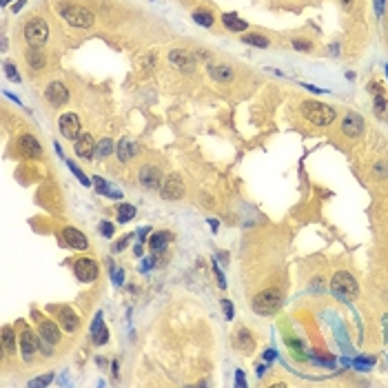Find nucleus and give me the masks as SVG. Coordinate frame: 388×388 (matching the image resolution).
I'll use <instances>...</instances> for the list:
<instances>
[{
  "mask_svg": "<svg viewBox=\"0 0 388 388\" xmlns=\"http://www.w3.org/2000/svg\"><path fill=\"white\" fill-rule=\"evenodd\" d=\"M331 291H333V295H335L337 299H342V302H351V299L357 297L359 286H357L355 277H353L351 273L339 271L331 279Z\"/></svg>",
  "mask_w": 388,
  "mask_h": 388,
  "instance_id": "f257e3e1",
  "label": "nucleus"
},
{
  "mask_svg": "<svg viewBox=\"0 0 388 388\" xmlns=\"http://www.w3.org/2000/svg\"><path fill=\"white\" fill-rule=\"evenodd\" d=\"M60 16H62L64 23H69L71 27H80V29H87V27L93 25V13L87 9V7H80V5H67L62 3L58 7Z\"/></svg>",
  "mask_w": 388,
  "mask_h": 388,
  "instance_id": "f03ea898",
  "label": "nucleus"
},
{
  "mask_svg": "<svg viewBox=\"0 0 388 388\" xmlns=\"http://www.w3.org/2000/svg\"><path fill=\"white\" fill-rule=\"evenodd\" d=\"M282 306V293L277 289H266L253 297V311L257 315H273Z\"/></svg>",
  "mask_w": 388,
  "mask_h": 388,
  "instance_id": "7ed1b4c3",
  "label": "nucleus"
},
{
  "mask_svg": "<svg viewBox=\"0 0 388 388\" xmlns=\"http://www.w3.org/2000/svg\"><path fill=\"white\" fill-rule=\"evenodd\" d=\"M302 113L309 122L317 124V126H326L335 120V109L329 104H322V102H304Z\"/></svg>",
  "mask_w": 388,
  "mask_h": 388,
  "instance_id": "20e7f679",
  "label": "nucleus"
},
{
  "mask_svg": "<svg viewBox=\"0 0 388 388\" xmlns=\"http://www.w3.org/2000/svg\"><path fill=\"white\" fill-rule=\"evenodd\" d=\"M49 38V27L42 18H31L25 25V40L29 42V47H42Z\"/></svg>",
  "mask_w": 388,
  "mask_h": 388,
  "instance_id": "39448f33",
  "label": "nucleus"
},
{
  "mask_svg": "<svg viewBox=\"0 0 388 388\" xmlns=\"http://www.w3.org/2000/svg\"><path fill=\"white\" fill-rule=\"evenodd\" d=\"M73 273H76V277L80 282H93V279L98 277V264L89 257H82L73 264Z\"/></svg>",
  "mask_w": 388,
  "mask_h": 388,
  "instance_id": "423d86ee",
  "label": "nucleus"
},
{
  "mask_svg": "<svg viewBox=\"0 0 388 388\" xmlns=\"http://www.w3.org/2000/svg\"><path fill=\"white\" fill-rule=\"evenodd\" d=\"M184 196V182L180 176H169L164 178V184H162V198L164 200H180Z\"/></svg>",
  "mask_w": 388,
  "mask_h": 388,
  "instance_id": "0eeeda50",
  "label": "nucleus"
},
{
  "mask_svg": "<svg viewBox=\"0 0 388 388\" xmlns=\"http://www.w3.org/2000/svg\"><path fill=\"white\" fill-rule=\"evenodd\" d=\"M60 133L67 138V140H78L80 138V120L76 113H64L60 118Z\"/></svg>",
  "mask_w": 388,
  "mask_h": 388,
  "instance_id": "6e6552de",
  "label": "nucleus"
},
{
  "mask_svg": "<svg viewBox=\"0 0 388 388\" xmlns=\"http://www.w3.org/2000/svg\"><path fill=\"white\" fill-rule=\"evenodd\" d=\"M18 149H20V153H23L25 158H31V160H38L40 156H42V146H40L38 138L29 136V133H27V136H20Z\"/></svg>",
  "mask_w": 388,
  "mask_h": 388,
  "instance_id": "1a4fd4ad",
  "label": "nucleus"
},
{
  "mask_svg": "<svg viewBox=\"0 0 388 388\" xmlns=\"http://www.w3.org/2000/svg\"><path fill=\"white\" fill-rule=\"evenodd\" d=\"M40 339L38 335H33L31 331H25L23 335H20V353H23V357L27 359V362H31V357L38 353L40 349Z\"/></svg>",
  "mask_w": 388,
  "mask_h": 388,
  "instance_id": "9d476101",
  "label": "nucleus"
},
{
  "mask_svg": "<svg viewBox=\"0 0 388 388\" xmlns=\"http://www.w3.org/2000/svg\"><path fill=\"white\" fill-rule=\"evenodd\" d=\"M45 98L49 100L53 106H62L67 100H69V89H67L62 82H51L45 89Z\"/></svg>",
  "mask_w": 388,
  "mask_h": 388,
  "instance_id": "9b49d317",
  "label": "nucleus"
},
{
  "mask_svg": "<svg viewBox=\"0 0 388 388\" xmlns=\"http://www.w3.org/2000/svg\"><path fill=\"white\" fill-rule=\"evenodd\" d=\"M96 144L93 142V138L89 133H80V138L76 140V144H73V151H76V156H80L82 160H91L96 156Z\"/></svg>",
  "mask_w": 388,
  "mask_h": 388,
  "instance_id": "f8f14e48",
  "label": "nucleus"
},
{
  "mask_svg": "<svg viewBox=\"0 0 388 388\" xmlns=\"http://www.w3.org/2000/svg\"><path fill=\"white\" fill-rule=\"evenodd\" d=\"M160 182H162V173H160L158 166L146 164L140 169V184H142L144 189H158Z\"/></svg>",
  "mask_w": 388,
  "mask_h": 388,
  "instance_id": "ddd939ff",
  "label": "nucleus"
},
{
  "mask_svg": "<svg viewBox=\"0 0 388 388\" xmlns=\"http://www.w3.org/2000/svg\"><path fill=\"white\" fill-rule=\"evenodd\" d=\"M62 233H64V240H67V244H69V249H76V251L89 249V240H87V235L82 231L73 229V226H67Z\"/></svg>",
  "mask_w": 388,
  "mask_h": 388,
  "instance_id": "4468645a",
  "label": "nucleus"
},
{
  "mask_svg": "<svg viewBox=\"0 0 388 388\" xmlns=\"http://www.w3.org/2000/svg\"><path fill=\"white\" fill-rule=\"evenodd\" d=\"M342 131H344V136H349V138H359L362 136V131H364L362 116H357V113H349V116L344 118V122H342Z\"/></svg>",
  "mask_w": 388,
  "mask_h": 388,
  "instance_id": "2eb2a0df",
  "label": "nucleus"
},
{
  "mask_svg": "<svg viewBox=\"0 0 388 388\" xmlns=\"http://www.w3.org/2000/svg\"><path fill=\"white\" fill-rule=\"evenodd\" d=\"M169 60H171V64H176L178 69H182V71H191L193 67H196V60H193V56L189 51H184V49H173L169 53Z\"/></svg>",
  "mask_w": 388,
  "mask_h": 388,
  "instance_id": "dca6fc26",
  "label": "nucleus"
},
{
  "mask_svg": "<svg viewBox=\"0 0 388 388\" xmlns=\"http://www.w3.org/2000/svg\"><path fill=\"white\" fill-rule=\"evenodd\" d=\"M138 153H140V146H138V142H133V140L122 138L118 142V158L122 160V162H129V160H133Z\"/></svg>",
  "mask_w": 388,
  "mask_h": 388,
  "instance_id": "f3484780",
  "label": "nucleus"
},
{
  "mask_svg": "<svg viewBox=\"0 0 388 388\" xmlns=\"http://www.w3.org/2000/svg\"><path fill=\"white\" fill-rule=\"evenodd\" d=\"M58 319H60V326L67 331V333H76L78 331V326H80V322H78V315L73 313L71 309H60L58 311Z\"/></svg>",
  "mask_w": 388,
  "mask_h": 388,
  "instance_id": "a211bd4d",
  "label": "nucleus"
},
{
  "mask_svg": "<svg viewBox=\"0 0 388 388\" xmlns=\"http://www.w3.org/2000/svg\"><path fill=\"white\" fill-rule=\"evenodd\" d=\"M40 337H42V342L53 346L60 342V329L53 322H42L40 324Z\"/></svg>",
  "mask_w": 388,
  "mask_h": 388,
  "instance_id": "6ab92c4d",
  "label": "nucleus"
},
{
  "mask_svg": "<svg viewBox=\"0 0 388 388\" xmlns=\"http://www.w3.org/2000/svg\"><path fill=\"white\" fill-rule=\"evenodd\" d=\"M25 60H27V64H29L33 71H40V69H45V64H47V58H45V53L40 51L38 47H31V49L25 53Z\"/></svg>",
  "mask_w": 388,
  "mask_h": 388,
  "instance_id": "aec40b11",
  "label": "nucleus"
},
{
  "mask_svg": "<svg viewBox=\"0 0 388 388\" xmlns=\"http://www.w3.org/2000/svg\"><path fill=\"white\" fill-rule=\"evenodd\" d=\"M209 76L218 82H231L233 80V71L224 64H209Z\"/></svg>",
  "mask_w": 388,
  "mask_h": 388,
  "instance_id": "412c9836",
  "label": "nucleus"
},
{
  "mask_svg": "<svg viewBox=\"0 0 388 388\" xmlns=\"http://www.w3.org/2000/svg\"><path fill=\"white\" fill-rule=\"evenodd\" d=\"M253 346H255V342H253V337H251V333L249 331H238V335H235V349H240L242 353H251L253 351Z\"/></svg>",
  "mask_w": 388,
  "mask_h": 388,
  "instance_id": "4be33fe9",
  "label": "nucleus"
},
{
  "mask_svg": "<svg viewBox=\"0 0 388 388\" xmlns=\"http://www.w3.org/2000/svg\"><path fill=\"white\" fill-rule=\"evenodd\" d=\"M169 240H171V235L166 231H160V233H156V235H151V240H149L151 251L153 253H162L166 249V244H169Z\"/></svg>",
  "mask_w": 388,
  "mask_h": 388,
  "instance_id": "5701e85b",
  "label": "nucleus"
},
{
  "mask_svg": "<svg viewBox=\"0 0 388 388\" xmlns=\"http://www.w3.org/2000/svg\"><path fill=\"white\" fill-rule=\"evenodd\" d=\"M222 23H224L226 29H231V31H246V23L244 20H240L235 13H224Z\"/></svg>",
  "mask_w": 388,
  "mask_h": 388,
  "instance_id": "b1692460",
  "label": "nucleus"
},
{
  "mask_svg": "<svg viewBox=\"0 0 388 388\" xmlns=\"http://www.w3.org/2000/svg\"><path fill=\"white\" fill-rule=\"evenodd\" d=\"M3 349H5V353H9V355L16 353V335H13L11 326H5L3 329Z\"/></svg>",
  "mask_w": 388,
  "mask_h": 388,
  "instance_id": "393cba45",
  "label": "nucleus"
},
{
  "mask_svg": "<svg viewBox=\"0 0 388 388\" xmlns=\"http://www.w3.org/2000/svg\"><path fill=\"white\" fill-rule=\"evenodd\" d=\"M133 218H136V206H133V204H122V206L118 209V222H120V224L131 222Z\"/></svg>",
  "mask_w": 388,
  "mask_h": 388,
  "instance_id": "a878e982",
  "label": "nucleus"
},
{
  "mask_svg": "<svg viewBox=\"0 0 388 388\" xmlns=\"http://www.w3.org/2000/svg\"><path fill=\"white\" fill-rule=\"evenodd\" d=\"M93 182H96L98 193H102V196H109V198H122V193L116 191V189H111V186L106 184L102 178H98V176H96V180H93Z\"/></svg>",
  "mask_w": 388,
  "mask_h": 388,
  "instance_id": "bb28decb",
  "label": "nucleus"
},
{
  "mask_svg": "<svg viewBox=\"0 0 388 388\" xmlns=\"http://www.w3.org/2000/svg\"><path fill=\"white\" fill-rule=\"evenodd\" d=\"M242 40H244L246 45L260 47V49H264V47H269V38L260 36V33H246V36H242Z\"/></svg>",
  "mask_w": 388,
  "mask_h": 388,
  "instance_id": "cd10ccee",
  "label": "nucleus"
},
{
  "mask_svg": "<svg viewBox=\"0 0 388 388\" xmlns=\"http://www.w3.org/2000/svg\"><path fill=\"white\" fill-rule=\"evenodd\" d=\"M375 113L379 120H388V100L379 93V96H375Z\"/></svg>",
  "mask_w": 388,
  "mask_h": 388,
  "instance_id": "c85d7f7f",
  "label": "nucleus"
},
{
  "mask_svg": "<svg viewBox=\"0 0 388 388\" xmlns=\"http://www.w3.org/2000/svg\"><path fill=\"white\" fill-rule=\"evenodd\" d=\"M113 151V140H109V138H104V140H100V142L96 144V156L102 160V158H106L109 153Z\"/></svg>",
  "mask_w": 388,
  "mask_h": 388,
  "instance_id": "c756f323",
  "label": "nucleus"
},
{
  "mask_svg": "<svg viewBox=\"0 0 388 388\" xmlns=\"http://www.w3.org/2000/svg\"><path fill=\"white\" fill-rule=\"evenodd\" d=\"M193 20L202 27H211L215 18H213V13H209V11H193Z\"/></svg>",
  "mask_w": 388,
  "mask_h": 388,
  "instance_id": "7c9ffc66",
  "label": "nucleus"
},
{
  "mask_svg": "<svg viewBox=\"0 0 388 388\" xmlns=\"http://www.w3.org/2000/svg\"><path fill=\"white\" fill-rule=\"evenodd\" d=\"M91 337H93V344L96 346H102L106 339H109V331H106V326H102V329H98L96 333H91Z\"/></svg>",
  "mask_w": 388,
  "mask_h": 388,
  "instance_id": "2f4dec72",
  "label": "nucleus"
},
{
  "mask_svg": "<svg viewBox=\"0 0 388 388\" xmlns=\"http://www.w3.org/2000/svg\"><path fill=\"white\" fill-rule=\"evenodd\" d=\"M67 164H69V169L73 171V176H76V178L80 180V184H82V186H91V180H89V178H87V176H84V173H82V171H80V169H78V166H76V164H73V162H67Z\"/></svg>",
  "mask_w": 388,
  "mask_h": 388,
  "instance_id": "473e14b6",
  "label": "nucleus"
},
{
  "mask_svg": "<svg viewBox=\"0 0 388 388\" xmlns=\"http://www.w3.org/2000/svg\"><path fill=\"white\" fill-rule=\"evenodd\" d=\"M5 71H7V78H9V80H13V82H20V73L16 69V64L5 62Z\"/></svg>",
  "mask_w": 388,
  "mask_h": 388,
  "instance_id": "72a5a7b5",
  "label": "nucleus"
},
{
  "mask_svg": "<svg viewBox=\"0 0 388 388\" xmlns=\"http://www.w3.org/2000/svg\"><path fill=\"white\" fill-rule=\"evenodd\" d=\"M373 173H375L377 178H388V162H377L375 166H373Z\"/></svg>",
  "mask_w": 388,
  "mask_h": 388,
  "instance_id": "f704fd0d",
  "label": "nucleus"
},
{
  "mask_svg": "<svg viewBox=\"0 0 388 388\" xmlns=\"http://www.w3.org/2000/svg\"><path fill=\"white\" fill-rule=\"evenodd\" d=\"M51 379H53V375L49 373V375H45V377L31 379V382H29V386H47V384H51Z\"/></svg>",
  "mask_w": 388,
  "mask_h": 388,
  "instance_id": "c9c22d12",
  "label": "nucleus"
},
{
  "mask_svg": "<svg viewBox=\"0 0 388 388\" xmlns=\"http://www.w3.org/2000/svg\"><path fill=\"white\" fill-rule=\"evenodd\" d=\"M100 233H102L104 238H111L113 235V224L111 222H102L100 224Z\"/></svg>",
  "mask_w": 388,
  "mask_h": 388,
  "instance_id": "e433bc0d",
  "label": "nucleus"
},
{
  "mask_svg": "<svg viewBox=\"0 0 388 388\" xmlns=\"http://www.w3.org/2000/svg\"><path fill=\"white\" fill-rule=\"evenodd\" d=\"M222 311H224V315L226 317H233V302H229V299H222Z\"/></svg>",
  "mask_w": 388,
  "mask_h": 388,
  "instance_id": "4c0bfd02",
  "label": "nucleus"
},
{
  "mask_svg": "<svg viewBox=\"0 0 388 388\" xmlns=\"http://www.w3.org/2000/svg\"><path fill=\"white\" fill-rule=\"evenodd\" d=\"M293 47L299 51H311V42H304V40H293Z\"/></svg>",
  "mask_w": 388,
  "mask_h": 388,
  "instance_id": "58836bf2",
  "label": "nucleus"
},
{
  "mask_svg": "<svg viewBox=\"0 0 388 388\" xmlns=\"http://www.w3.org/2000/svg\"><path fill=\"white\" fill-rule=\"evenodd\" d=\"M129 240H131V238H122V240H120V242H116V246H113V251L120 253V251H122L126 244H129Z\"/></svg>",
  "mask_w": 388,
  "mask_h": 388,
  "instance_id": "ea45409f",
  "label": "nucleus"
},
{
  "mask_svg": "<svg viewBox=\"0 0 388 388\" xmlns=\"http://www.w3.org/2000/svg\"><path fill=\"white\" fill-rule=\"evenodd\" d=\"M235 384H238L240 388H244V386H246V379H244V373H242V371H238V373H235Z\"/></svg>",
  "mask_w": 388,
  "mask_h": 388,
  "instance_id": "a19ab883",
  "label": "nucleus"
},
{
  "mask_svg": "<svg viewBox=\"0 0 388 388\" xmlns=\"http://www.w3.org/2000/svg\"><path fill=\"white\" fill-rule=\"evenodd\" d=\"M122 279H124V273L118 271V269H113V282H116V284H122Z\"/></svg>",
  "mask_w": 388,
  "mask_h": 388,
  "instance_id": "79ce46f5",
  "label": "nucleus"
},
{
  "mask_svg": "<svg viewBox=\"0 0 388 388\" xmlns=\"http://www.w3.org/2000/svg\"><path fill=\"white\" fill-rule=\"evenodd\" d=\"M213 271H215V275H218V282H220V289H224L226 282H224V275H222V271L218 269V266H213Z\"/></svg>",
  "mask_w": 388,
  "mask_h": 388,
  "instance_id": "37998d69",
  "label": "nucleus"
},
{
  "mask_svg": "<svg viewBox=\"0 0 388 388\" xmlns=\"http://www.w3.org/2000/svg\"><path fill=\"white\" fill-rule=\"evenodd\" d=\"M375 9H377L379 16H382V11H384V0H375Z\"/></svg>",
  "mask_w": 388,
  "mask_h": 388,
  "instance_id": "c03bdc74",
  "label": "nucleus"
},
{
  "mask_svg": "<svg viewBox=\"0 0 388 388\" xmlns=\"http://www.w3.org/2000/svg\"><path fill=\"white\" fill-rule=\"evenodd\" d=\"M149 231H151V229H140V233H138V235H140V242H142V240L149 235Z\"/></svg>",
  "mask_w": 388,
  "mask_h": 388,
  "instance_id": "a18cd8bd",
  "label": "nucleus"
},
{
  "mask_svg": "<svg viewBox=\"0 0 388 388\" xmlns=\"http://www.w3.org/2000/svg\"><path fill=\"white\" fill-rule=\"evenodd\" d=\"M23 7H25V0H20L18 5H13V11H20V9H23Z\"/></svg>",
  "mask_w": 388,
  "mask_h": 388,
  "instance_id": "49530a36",
  "label": "nucleus"
},
{
  "mask_svg": "<svg viewBox=\"0 0 388 388\" xmlns=\"http://www.w3.org/2000/svg\"><path fill=\"white\" fill-rule=\"evenodd\" d=\"M209 226H211L213 231H215V229H218V220H209Z\"/></svg>",
  "mask_w": 388,
  "mask_h": 388,
  "instance_id": "de8ad7c7",
  "label": "nucleus"
},
{
  "mask_svg": "<svg viewBox=\"0 0 388 388\" xmlns=\"http://www.w3.org/2000/svg\"><path fill=\"white\" fill-rule=\"evenodd\" d=\"M342 5H344V7H346V9H349V7H351V5H353V0H342Z\"/></svg>",
  "mask_w": 388,
  "mask_h": 388,
  "instance_id": "09e8293b",
  "label": "nucleus"
},
{
  "mask_svg": "<svg viewBox=\"0 0 388 388\" xmlns=\"http://www.w3.org/2000/svg\"><path fill=\"white\" fill-rule=\"evenodd\" d=\"M3 5H9V0H3Z\"/></svg>",
  "mask_w": 388,
  "mask_h": 388,
  "instance_id": "8fccbe9b",
  "label": "nucleus"
},
{
  "mask_svg": "<svg viewBox=\"0 0 388 388\" xmlns=\"http://www.w3.org/2000/svg\"><path fill=\"white\" fill-rule=\"evenodd\" d=\"M386 73H388V67H386Z\"/></svg>",
  "mask_w": 388,
  "mask_h": 388,
  "instance_id": "3c124183",
  "label": "nucleus"
}]
</instances>
